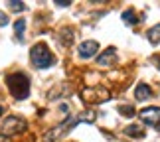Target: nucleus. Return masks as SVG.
I'll return each mask as SVG.
<instances>
[{
	"instance_id": "obj_18",
	"label": "nucleus",
	"mask_w": 160,
	"mask_h": 142,
	"mask_svg": "<svg viewBox=\"0 0 160 142\" xmlns=\"http://www.w3.org/2000/svg\"><path fill=\"white\" fill-rule=\"evenodd\" d=\"M0 142H10V140H8V138H6V136H4V134H0Z\"/></svg>"
},
{
	"instance_id": "obj_6",
	"label": "nucleus",
	"mask_w": 160,
	"mask_h": 142,
	"mask_svg": "<svg viewBox=\"0 0 160 142\" xmlns=\"http://www.w3.org/2000/svg\"><path fill=\"white\" fill-rule=\"evenodd\" d=\"M81 95H83V99L87 103H103V101L109 99V91L97 87V89H85Z\"/></svg>"
},
{
	"instance_id": "obj_16",
	"label": "nucleus",
	"mask_w": 160,
	"mask_h": 142,
	"mask_svg": "<svg viewBox=\"0 0 160 142\" xmlns=\"http://www.w3.org/2000/svg\"><path fill=\"white\" fill-rule=\"evenodd\" d=\"M6 24H8V16L4 12H0V26H6Z\"/></svg>"
},
{
	"instance_id": "obj_5",
	"label": "nucleus",
	"mask_w": 160,
	"mask_h": 142,
	"mask_svg": "<svg viewBox=\"0 0 160 142\" xmlns=\"http://www.w3.org/2000/svg\"><path fill=\"white\" fill-rule=\"evenodd\" d=\"M24 128H26V120H24L22 116H8L2 125V132H4V136L6 134H18V132H22Z\"/></svg>"
},
{
	"instance_id": "obj_15",
	"label": "nucleus",
	"mask_w": 160,
	"mask_h": 142,
	"mask_svg": "<svg viewBox=\"0 0 160 142\" xmlns=\"http://www.w3.org/2000/svg\"><path fill=\"white\" fill-rule=\"evenodd\" d=\"M6 6H10V10H14V12H20V10H24V2H18V0L6 2Z\"/></svg>"
},
{
	"instance_id": "obj_7",
	"label": "nucleus",
	"mask_w": 160,
	"mask_h": 142,
	"mask_svg": "<svg viewBox=\"0 0 160 142\" xmlns=\"http://www.w3.org/2000/svg\"><path fill=\"white\" fill-rule=\"evenodd\" d=\"M97 49H99V44L93 40H87V42H83L81 46H79V55L85 59H89V57H93V55L97 53Z\"/></svg>"
},
{
	"instance_id": "obj_9",
	"label": "nucleus",
	"mask_w": 160,
	"mask_h": 142,
	"mask_svg": "<svg viewBox=\"0 0 160 142\" xmlns=\"http://www.w3.org/2000/svg\"><path fill=\"white\" fill-rule=\"evenodd\" d=\"M150 95H152V91H150L148 85H144V83H140L138 87H137V91H134V97H137V101H146Z\"/></svg>"
},
{
	"instance_id": "obj_8",
	"label": "nucleus",
	"mask_w": 160,
	"mask_h": 142,
	"mask_svg": "<svg viewBox=\"0 0 160 142\" xmlns=\"http://www.w3.org/2000/svg\"><path fill=\"white\" fill-rule=\"evenodd\" d=\"M115 51H117L115 47H109L105 53H101L99 57H97V63H99V65H111V63L117 59V53H115Z\"/></svg>"
},
{
	"instance_id": "obj_13",
	"label": "nucleus",
	"mask_w": 160,
	"mask_h": 142,
	"mask_svg": "<svg viewBox=\"0 0 160 142\" xmlns=\"http://www.w3.org/2000/svg\"><path fill=\"white\" fill-rule=\"evenodd\" d=\"M119 113L125 115V116H134V107H131V105H121Z\"/></svg>"
},
{
	"instance_id": "obj_19",
	"label": "nucleus",
	"mask_w": 160,
	"mask_h": 142,
	"mask_svg": "<svg viewBox=\"0 0 160 142\" xmlns=\"http://www.w3.org/2000/svg\"><path fill=\"white\" fill-rule=\"evenodd\" d=\"M4 115V107H2V105H0V116H2Z\"/></svg>"
},
{
	"instance_id": "obj_11",
	"label": "nucleus",
	"mask_w": 160,
	"mask_h": 142,
	"mask_svg": "<svg viewBox=\"0 0 160 142\" xmlns=\"http://www.w3.org/2000/svg\"><path fill=\"white\" fill-rule=\"evenodd\" d=\"M146 36H148V42H150V44H154V46L160 44V24H156L154 28H150Z\"/></svg>"
},
{
	"instance_id": "obj_14",
	"label": "nucleus",
	"mask_w": 160,
	"mask_h": 142,
	"mask_svg": "<svg viewBox=\"0 0 160 142\" xmlns=\"http://www.w3.org/2000/svg\"><path fill=\"white\" fill-rule=\"evenodd\" d=\"M14 30H16V36L20 38V36L24 34V30H26V22H24V20H16L14 22Z\"/></svg>"
},
{
	"instance_id": "obj_1",
	"label": "nucleus",
	"mask_w": 160,
	"mask_h": 142,
	"mask_svg": "<svg viewBox=\"0 0 160 142\" xmlns=\"http://www.w3.org/2000/svg\"><path fill=\"white\" fill-rule=\"evenodd\" d=\"M95 120V113L93 110H87V113H81V115H77V116H69V119H65L58 128H53L52 134H48V142H55V140H59L63 134H67L71 130L73 126H77L79 122H93Z\"/></svg>"
},
{
	"instance_id": "obj_10",
	"label": "nucleus",
	"mask_w": 160,
	"mask_h": 142,
	"mask_svg": "<svg viewBox=\"0 0 160 142\" xmlns=\"http://www.w3.org/2000/svg\"><path fill=\"white\" fill-rule=\"evenodd\" d=\"M125 134H127V136H134V138H142V136H144L142 128H140L138 125H131V126H127V128H125Z\"/></svg>"
},
{
	"instance_id": "obj_4",
	"label": "nucleus",
	"mask_w": 160,
	"mask_h": 142,
	"mask_svg": "<svg viewBox=\"0 0 160 142\" xmlns=\"http://www.w3.org/2000/svg\"><path fill=\"white\" fill-rule=\"evenodd\" d=\"M140 120L146 122L148 126L156 128V130H160V107H148V109H142L138 113Z\"/></svg>"
},
{
	"instance_id": "obj_3",
	"label": "nucleus",
	"mask_w": 160,
	"mask_h": 142,
	"mask_svg": "<svg viewBox=\"0 0 160 142\" xmlns=\"http://www.w3.org/2000/svg\"><path fill=\"white\" fill-rule=\"evenodd\" d=\"M30 59H32L34 67H38V69H46V67L53 65V55L46 44H38L30 49Z\"/></svg>"
},
{
	"instance_id": "obj_17",
	"label": "nucleus",
	"mask_w": 160,
	"mask_h": 142,
	"mask_svg": "<svg viewBox=\"0 0 160 142\" xmlns=\"http://www.w3.org/2000/svg\"><path fill=\"white\" fill-rule=\"evenodd\" d=\"M55 6H61V8H63V6H69V2H67V0H58Z\"/></svg>"
},
{
	"instance_id": "obj_2",
	"label": "nucleus",
	"mask_w": 160,
	"mask_h": 142,
	"mask_svg": "<svg viewBox=\"0 0 160 142\" xmlns=\"http://www.w3.org/2000/svg\"><path fill=\"white\" fill-rule=\"evenodd\" d=\"M6 85H8V91L16 101H22V99H26L30 95V81L24 73H12V75H8L6 77Z\"/></svg>"
},
{
	"instance_id": "obj_12",
	"label": "nucleus",
	"mask_w": 160,
	"mask_h": 142,
	"mask_svg": "<svg viewBox=\"0 0 160 142\" xmlns=\"http://www.w3.org/2000/svg\"><path fill=\"white\" fill-rule=\"evenodd\" d=\"M122 22L128 24V26L138 24V18H137V14H134V10H125V12H122Z\"/></svg>"
}]
</instances>
